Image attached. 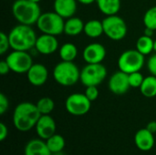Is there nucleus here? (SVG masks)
I'll return each mask as SVG.
<instances>
[{"mask_svg":"<svg viewBox=\"0 0 156 155\" xmlns=\"http://www.w3.org/2000/svg\"><path fill=\"white\" fill-rule=\"evenodd\" d=\"M108 87L109 90L115 95L125 94L131 88L129 82V74L120 69L119 71L114 72L109 79Z\"/></svg>","mask_w":156,"mask_h":155,"instance_id":"11","label":"nucleus"},{"mask_svg":"<svg viewBox=\"0 0 156 155\" xmlns=\"http://www.w3.org/2000/svg\"><path fill=\"white\" fill-rule=\"evenodd\" d=\"M107 76V69L101 64H87L80 70V81L85 87L100 85Z\"/></svg>","mask_w":156,"mask_h":155,"instance_id":"8","label":"nucleus"},{"mask_svg":"<svg viewBox=\"0 0 156 155\" xmlns=\"http://www.w3.org/2000/svg\"><path fill=\"white\" fill-rule=\"evenodd\" d=\"M147 68L151 75H154L156 77V53L150 57V58L147 61Z\"/></svg>","mask_w":156,"mask_h":155,"instance_id":"32","label":"nucleus"},{"mask_svg":"<svg viewBox=\"0 0 156 155\" xmlns=\"http://www.w3.org/2000/svg\"><path fill=\"white\" fill-rule=\"evenodd\" d=\"M26 74L28 82L35 87H39L44 85L48 78V69L46 68L45 65L40 63L33 64Z\"/></svg>","mask_w":156,"mask_h":155,"instance_id":"13","label":"nucleus"},{"mask_svg":"<svg viewBox=\"0 0 156 155\" xmlns=\"http://www.w3.org/2000/svg\"><path fill=\"white\" fill-rule=\"evenodd\" d=\"M99 10L105 16L117 15L121 9V0H96Z\"/></svg>","mask_w":156,"mask_h":155,"instance_id":"20","label":"nucleus"},{"mask_svg":"<svg viewBox=\"0 0 156 155\" xmlns=\"http://www.w3.org/2000/svg\"><path fill=\"white\" fill-rule=\"evenodd\" d=\"M85 23L76 16H71L65 21L64 25V33L68 36H78L84 30Z\"/></svg>","mask_w":156,"mask_h":155,"instance_id":"19","label":"nucleus"},{"mask_svg":"<svg viewBox=\"0 0 156 155\" xmlns=\"http://www.w3.org/2000/svg\"><path fill=\"white\" fill-rule=\"evenodd\" d=\"M141 93L146 98H154L156 96V77L150 75L144 78L141 87Z\"/></svg>","mask_w":156,"mask_h":155,"instance_id":"22","label":"nucleus"},{"mask_svg":"<svg viewBox=\"0 0 156 155\" xmlns=\"http://www.w3.org/2000/svg\"><path fill=\"white\" fill-rule=\"evenodd\" d=\"M46 143H47V145H48L49 151L51 152V153L62 152L66 145L64 137L62 135L57 134V133H55L54 135L49 137L48 140H46Z\"/></svg>","mask_w":156,"mask_h":155,"instance_id":"24","label":"nucleus"},{"mask_svg":"<svg viewBox=\"0 0 156 155\" xmlns=\"http://www.w3.org/2000/svg\"><path fill=\"white\" fill-rule=\"evenodd\" d=\"M83 32L85 35L90 38H97L104 34L102 21L98 19H91L85 23Z\"/></svg>","mask_w":156,"mask_h":155,"instance_id":"21","label":"nucleus"},{"mask_svg":"<svg viewBox=\"0 0 156 155\" xmlns=\"http://www.w3.org/2000/svg\"><path fill=\"white\" fill-rule=\"evenodd\" d=\"M10 48V43H9V38L8 35L5 34L4 32L0 33V54L3 55L5 54L8 48Z\"/></svg>","mask_w":156,"mask_h":155,"instance_id":"29","label":"nucleus"},{"mask_svg":"<svg viewBox=\"0 0 156 155\" xmlns=\"http://www.w3.org/2000/svg\"><path fill=\"white\" fill-rule=\"evenodd\" d=\"M8 38L13 50L29 51L35 48L37 37L31 26L19 24L10 30Z\"/></svg>","mask_w":156,"mask_h":155,"instance_id":"2","label":"nucleus"},{"mask_svg":"<svg viewBox=\"0 0 156 155\" xmlns=\"http://www.w3.org/2000/svg\"><path fill=\"white\" fill-rule=\"evenodd\" d=\"M59 57L63 61H74L78 56L77 47L70 42L64 43L59 48Z\"/></svg>","mask_w":156,"mask_h":155,"instance_id":"23","label":"nucleus"},{"mask_svg":"<svg viewBox=\"0 0 156 155\" xmlns=\"http://www.w3.org/2000/svg\"><path fill=\"white\" fill-rule=\"evenodd\" d=\"M154 41L153 37L143 35L136 41V49L144 56L149 55L154 51Z\"/></svg>","mask_w":156,"mask_h":155,"instance_id":"25","label":"nucleus"},{"mask_svg":"<svg viewBox=\"0 0 156 155\" xmlns=\"http://www.w3.org/2000/svg\"><path fill=\"white\" fill-rule=\"evenodd\" d=\"M9 71H11V69H10L7 62L5 60H2L0 62V74L2 76H5V75L8 74Z\"/></svg>","mask_w":156,"mask_h":155,"instance_id":"34","label":"nucleus"},{"mask_svg":"<svg viewBox=\"0 0 156 155\" xmlns=\"http://www.w3.org/2000/svg\"><path fill=\"white\" fill-rule=\"evenodd\" d=\"M154 51H155L156 53V40L154 41Z\"/></svg>","mask_w":156,"mask_h":155,"instance_id":"38","label":"nucleus"},{"mask_svg":"<svg viewBox=\"0 0 156 155\" xmlns=\"http://www.w3.org/2000/svg\"><path fill=\"white\" fill-rule=\"evenodd\" d=\"M12 14L19 24L32 26L37 24L42 13L38 3L31 0H16L12 5Z\"/></svg>","mask_w":156,"mask_h":155,"instance_id":"3","label":"nucleus"},{"mask_svg":"<svg viewBox=\"0 0 156 155\" xmlns=\"http://www.w3.org/2000/svg\"><path fill=\"white\" fill-rule=\"evenodd\" d=\"M104 34L112 40L120 41L127 35V26L125 21L119 16H107L102 20Z\"/></svg>","mask_w":156,"mask_h":155,"instance_id":"7","label":"nucleus"},{"mask_svg":"<svg viewBox=\"0 0 156 155\" xmlns=\"http://www.w3.org/2000/svg\"><path fill=\"white\" fill-rule=\"evenodd\" d=\"M36 105L41 115H49L55 108L54 100L49 97L41 98L40 100H38Z\"/></svg>","mask_w":156,"mask_h":155,"instance_id":"26","label":"nucleus"},{"mask_svg":"<svg viewBox=\"0 0 156 155\" xmlns=\"http://www.w3.org/2000/svg\"><path fill=\"white\" fill-rule=\"evenodd\" d=\"M144 79V77L140 71H136L129 74V82L132 88H140Z\"/></svg>","mask_w":156,"mask_h":155,"instance_id":"28","label":"nucleus"},{"mask_svg":"<svg viewBox=\"0 0 156 155\" xmlns=\"http://www.w3.org/2000/svg\"><path fill=\"white\" fill-rule=\"evenodd\" d=\"M35 48L39 54L50 55L55 53L58 48V41L56 36L42 34L41 36L37 37Z\"/></svg>","mask_w":156,"mask_h":155,"instance_id":"15","label":"nucleus"},{"mask_svg":"<svg viewBox=\"0 0 156 155\" xmlns=\"http://www.w3.org/2000/svg\"><path fill=\"white\" fill-rule=\"evenodd\" d=\"M144 55L137 49H128L121 54L118 59L119 69L131 74L133 72L140 71L144 65Z\"/></svg>","mask_w":156,"mask_h":155,"instance_id":"6","label":"nucleus"},{"mask_svg":"<svg viewBox=\"0 0 156 155\" xmlns=\"http://www.w3.org/2000/svg\"><path fill=\"white\" fill-rule=\"evenodd\" d=\"M5 61L7 62L11 71L17 74L27 73L34 64L31 54L27 51L22 50H13L7 55Z\"/></svg>","mask_w":156,"mask_h":155,"instance_id":"9","label":"nucleus"},{"mask_svg":"<svg viewBox=\"0 0 156 155\" xmlns=\"http://www.w3.org/2000/svg\"><path fill=\"white\" fill-rule=\"evenodd\" d=\"M144 24L145 27L156 30V5L150 7L144 16Z\"/></svg>","mask_w":156,"mask_h":155,"instance_id":"27","label":"nucleus"},{"mask_svg":"<svg viewBox=\"0 0 156 155\" xmlns=\"http://www.w3.org/2000/svg\"><path fill=\"white\" fill-rule=\"evenodd\" d=\"M9 101L7 97L4 93H0V114L3 115L8 110Z\"/></svg>","mask_w":156,"mask_h":155,"instance_id":"31","label":"nucleus"},{"mask_svg":"<svg viewBox=\"0 0 156 155\" xmlns=\"http://www.w3.org/2000/svg\"><path fill=\"white\" fill-rule=\"evenodd\" d=\"M41 114L36 104L24 101L16 105L13 112V124L19 132H26L36 127Z\"/></svg>","mask_w":156,"mask_h":155,"instance_id":"1","label":"nucleus"},{"mask_svg":"<svg viewBox=\"0 0 156 155\" xmlns=\"http://www.w3.org/2000/svg\"><path fill=\"white\" fill-rule=\"evenodd\" d=\"M77 1L82 5H91L94 2H96V0H77Z\"/></svg>","mask_w":156,"mask_h":155,"instance_id":"37","label":"nucleus"},{"mask_svg":"<svg viewBox=\"0 0 156 155\" xmlns=\"http://www.w3.org/2000/svg\"><path fill=\"white\" fill-rule=\"evenodd\" d=\"M31 1H33V2H35V3H39L41 0H31Z\"/></svg>","mask_w":156,"mask_h":155,"instance_id":"39","label":"nucleus"},{"mask_svg":"<svg viewBox=\"0 0 156 155\" xmlns=\"http://www.w3.org/2000/svg\"><path fill=\"white\" fill-rule=\"evenodd\" d=\"M154 136L146 128L139 130L134 135V143L136 147L143 152L151 151L154 146Z\"/></svg>","mask_w":156,"mask_h":155,"instance_id":"16","label":"nucleus"},{"mask_svg":"<svg viewBox=\"0 0 156 155\" xmlns=\"http://www.w3.org/2000/svg\"><path fill=\"white\" fill-rule=\"evenodd\" d=\"M146 129L148 130V131H150L152 133H155L156 132V122L155 121H153V122H150L148 124H147V126H146Z\"/></svg>","mask_w":156,"mask_h":155,"instance_id":"35","label":"nucleus"},{"mask_svg":"<svg viewBox=\"0 0 156 155\" xmlns=\"http://www.w3.org/2000/svg\"><path fill=\"white\" fill-rule=\"evenodd\" d=\"M25 155H52L47 143L42 139H32L27 143L24 150Z\"/></svg>","mask_w":156,"mask_h":155,"instance_id":"18","label":"nucleus"},{"mask_svg":"<svg viewBox=\"0 0 156 155\" xmlns=\"http://www.w3.org/2000/svg\"><path fill=\"white\" fill-rule=\"evenodd\" d=\"M37 136L42 140H48L56 133V122L50 115H41L36 124Z\"/></svg>","mask_w":156,"mask_h":155,"instance_id":"14","label":"nucleus"},{"mask_svg":"<svg viewBox=\"0 0 156 155\" xmlns=\"http://www.w3.org/2000/svg\"><path fill=\"white\" fill-rule=\"evenodd\" d=\"M84 94L87 96V98L92 102L96 100L99 97V90L97 89V86H89L86 87Z\"/></svg>","mask_w":156,"mask_h":155,"instance_id":"30","label":"nucleus"},{"mask_svg":"<svg viewBox=\"0 0 156 155\" xmlns=\"http://www.w3.org/2000/svg\"><path fill=\"white\" fill-rule=\"evenodd\" d=\"M77 0H55L54 11L64 19L73 16L77 11Z\"/></svg>","mask_w":156,"mask_h":155,"instance_id":"17","label":"nucleus"},{"mask_svg":"<svg viewBox=\"0 0 156 155\" xmlns=\"http://www.w3.org/2000/svg\"><path fill=\"white\" fill-rule=\"evenodd\" d=\"M82 57L87 64L101 63L106 57V49L101 43H90L84 48Z\"/></svg>","mask_w":156,"mask_h":155,"instance_id":"12","label":"nucleus"},{"mask_svg":"<svg viewBox=\"0 0 156 155\" xmlns=\"http://www.w3.org/2000/svg\"><path fill=\"white\" fill-rule=\"evenodd\" d=\"M53 78L61 86H73L80 79V70L73 61L61 60L53 69Z\"/></svg>","mask_w":156,"mask_h":155,"instance_id":"4","label":"nucleus"},{"mask_svg":"<svg viewBox=\"0 0 156 155\" xmlns=\"http://www.w3.org/2000/svg\"><path fill=\"white\" fill-rule=\"evenodd\" d=\"M64 18L55 11L41 14L37 22V26L42 34H48L56 37L64 33Z\"/></svg>","mask_w":156,"mask_h":155,"instance_id":"5","label":"nucleus"},{"mask_svg":"<svg viewBox=\"0 0 156 155\" xmlns=\"http://www.w3.org/2000/svg\"><path fill=\"white\" fill-rule=\"evenodd\" d=\"M154 29H152V28H149V27H145L144 28V35H145V36H147V37H153L154 36Z\"/></svg>","mask_w":156,"mask_h":155,"instance_id":"36","label":"nucleus"},{"mask_svg":"<svg viewBox=\"0 0 156 155\" xmlns=\"http://www.w3.org/2000/svg\"><path fill=\"white\" fill-rule=\"evenodd\" d=\"M91 107V101L84 93H72L65 100L67 111L73 116H83L87 114Z\"/></svg>","mask_w":156,"mask_h":155,"instance_id":"10","label":"nucleus"},{"mask_svg":"<svg viewBox=\"0 0 156 155\" xmlns=\"http://www.w3.org/2000/svg\"><path fill=\"white\" fill-rule=\"evenodd\" d=\"M8 136V129L6 125L3 122L0 123V141H5Z\"/></svg>","mask_w":156,"mask_h":155,"instance_id":"33","label":"nucleus"}]
</instances>
